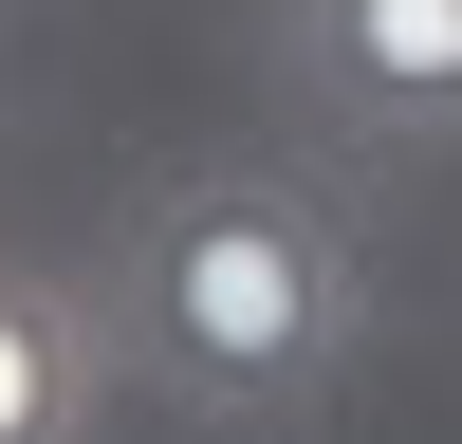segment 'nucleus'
<instances>
[{"label":"nucleus","mask_w":462,"mask_h":444,"mask_svg":"<svg viewBox=\"0 0 462 444\" xmlns=\"http://www.w3.org/2000/svg\"><path fill=\"white\" fill-rule=\"evenodd\" d=\"M111 315L93 296H56V278H0V444H93L111 426Z\"/></svg>","instance_id":"nucleus-3"},{"label":"nucleus","mask_w":462,"mask_h":444,"mask_svg":"<svg viewBox=\"0 0 462 444\" xmlns=\"http://www.w3.org/2000/svg\"><path fill=\"white\" fill-rule=\"evenodd\" d=\"M278 56L352 148H462V0H278Z\"/></svg>","instance_id":"nucleus-2"},{"label":"nucleus","mask_w":462,"mask_h":444,"mask_svg":"<svg viewBox=\"0 0 462 444\" xmlns=\"http://www.w3.org/2000/svg\"><path fill=\"white\" fill-rule=\"evenodd\" d=\"M111 370L185 426H296L370 333V259L296 167H167L111 241Z\"/></svg>","instance_id":"nucleus-1"}]
</instances>
